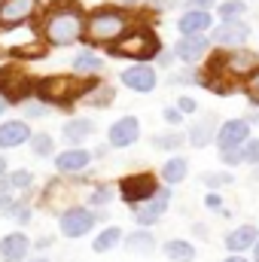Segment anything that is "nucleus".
<instances>
[{
  "instance_id": "obj_1",
  "label": "nucleus",
  "mask_w": 259,
  "mask_h": 262,
  "mask_svg": "<svg viewBox=\"0 0 259 262\" xmlns=\"http://www.w3.org/2000/svg\"><path fill=\"white\" fill-rule=\"evenodd\" d=\"M259 67V58L253 52H244L241 46L238 49H226V52H217L210 55V61L201 73V82L204 89H213L220 95H229L235 92L238 85H244V79Z\"/></svg>"
},
{
  "instance_id": "obj_2",
  "label": "nucleus",
  "mask_w": 259,
  "mask_h": 262,
  "mask_svg": "<svg viewBox=\"0 0 259 262\" xmlns=\"http://www.w3.org/2000/svg\"><path fill=\"white\" fill-rule=\"evenodd\" d=\"M85 31V15L82 6L76 0H55L46 6V18H43V37L52 46H73L82 40Z\"/></svg>"
},
{
  "instance_id": "obj_3",
  "label": "nucleus",
  "mask_w": 259,
  "mask_h": 262,
  "mask_svg": "<svg viewBox=\"0 0 259 262\" xmlns=\"http://www.w3.org/2000/svg\"><path fill=\"white\" fill-rule=\"evenodd\" d=\"M95 89V82H85L79 76H46L37 82V98L46 104H73L85 98Z\"/></svg>"
},
{
  "instance_id": "obj_4",
  "label": "nucleus",
  "mask_w": 259,
  "mask_h": 262,
  "mask_svg": "<svg viewBox=\"0 0 259 262\" xmlns=\"http://www.w3.org/2000/svg\"><path fill=\"white\" fill-rule=\"evenodd\" d=\"M162 52V43L153 31H131V34H119L113 43H110V55L116 58H137V61H146V58H156Z\"/></svg>"
},
{
  "instance_id": "obj_5",
  "label": "nucleus",
  "mask_w": 259,
  "mask_h": 262,
  "mask_svg": "<svg viewBox=\"0 0 259 262\" xmlns=\"http://www.w3.org/2000/svg\"><path fill=\"white\" fill-rule=\"evenodd\" d=\"M125 25L128 18L113 9V6H98L89 18H85V28H89V37L98 40V43H113L119 34H125Z\"/></svg>"
},
{
  "instance_id": "obj_6",
  "label": "nucleus",
  "mask_w": 259,
  "mask_h": 262,
  "mask_svg": "<svg viewBox=\"0 0 259 262\" xmlns=\"http://www.w3.org/2000/svg\"><path fill=\"white\" fill-rule=\"evenodd\" d=\"M171 186L165 183V186H159L153 195L146 198V201H137V204H131V220L137 223V226H143V229H149V226H156L159 220H162V213L171 207Z\"/></svg>"
},
{
  "instance_id": "obj_7",
  "label": "nucleus",
  "mask_w": 259,
  "mask_h": 262,
  "mask_svg": "<svg viewBox=\"0 0 259 262\" xmlns=\"http://www.w3.org/2000/svg\"><path fill=\"white\" fill-rule=\"evenodd\" d=\"M98 220H101V213H95V210H89V207H70V210L61 213L58 226H61V235H64V238L76 241V238H85V235L95 229Z\"/></svg>"
},
{
  "instance_id": "obj_8",
  "label": "nucleus",
  "mask_w": 259,
  "mask_h": 262,
  "mask_svg": "<svg viewBox=\"0 0 259 262\" xmlns=\"http://www.w3.org/2000/svg\"><path fill=\"white\" fill-rule=\"evenodd\" d=\"M40 9V0H0V28H18L28 18H34Z\"/></svg>"
},
{
  "instance_id": "obj_9",
  "label": "nucleus",
  "mask_w": 259,
  "mask_h": 262,
  "mask_svg": "<svg viewBox=\"0 0 259 262\" xmlns=\"http://www.w3.org/2000/svg\"><path fill=\"white\" fill-rule=\"evenodd\" d=\"M247 37H250V28H247L244 18L223 21V25H217V28L210 31V40H213L217 46H223V49H238V46L247 43Z\"/></svg>"
},
{
  "instance_id": "obj_10",
  "label": "nucleus",
  "mask_w": 259,
  "mask_h": 262,
  "mask_svg": "<svg viewBox=\"0 0 259 262\" xmlns=\"http://www.w3.org/2000/svg\"><path fill=\"white\" fill-rule=\"evenodd\" d=\"M119 79H122V85H125L128 92H137V95H149V92L156 89V82H159L156 70L146 64V61H137V64L125 67V70L119 73Z\"/></svg>"
},
{
  "instance_id": "obj_11",
  "label": "nucleus",
  "mask_w": 259,
  "mask_h": 262,
  "mask_svg": "<svg viewBox=\"0 0 259 262\" xmlns=\"http://www.w3.org/2000/svg\"><path fill=\"white\" fill-rule=\"evenodd\" d=\"M156 189H159V183H156L153 174H128V177H122V183H119V195H122V201H128V204L146 201Z\"/></svg>"
},
{
  "instance_id": "obj_12",
  "label": "nucleus",
  "mask_w": 259,
  "mask_h": 262,
  "mask_svg": "<svg viewBox=\"0 0 259 262\" xmlns=\"http://www.w3.org/2000/svg\"><path fill=\"white\" fill-rule=\"evenodd\" d=\"M137 137H140V119H137V116H122V119H116V122L110 125L107 143H110L113 149H128V146L137 143Z\"/></svg>"
},
{
  "instance_id": "obj_13",
  "label": "nucleus",
  "mask_w": 259,
  "mask_h": 262,
  "mask_svg": "<svg viewBox=\"0 0 259 262\" xmlns=\"http://www.w3.org/2000/svg\"><path fill=\"white\" fill-rule=\"evenodd\" d=\"M207 46H210V40L204 34H180V40L174 43V55L183 64H195L207 55Z\"/></svg>"
},
{
  "instance_id": "obj_14",
  "label": "nucleus",
  "mask_w": 259,
  "mask_h": 262,
  "mask_svg": "<svg viewBox=\"0 0 259 262\" xmlns=\"http://www.w3.org/2000/svg\"><path fill=\"white\" fill-rule=\"evenodd\" d=\"M217 146L220 149H229V146H244L250 140V122L247 119H226L220 128H217Z\"/></svg>"
},
{
  "instance_id": "obj_15",
  "label": "nucleus",
  "mask_w": 259,
  "mask_h": 262,
  "mask_svg": "<svg viewBox=\"0 0 259 262\" xmlns=\"http://www.w3.org/2000/svg\"><path fill=\"white\" fill-rule=\"evenodd\" d=\"M31 253V241L25 232H9L0 238V262H25Z\"/></svg>"
},
{
  "instance_id": "obj_16",
  "label": "nucleus",
  "mask_w": 259,
  "mask_h": 262,
  "mask_svg": "<svg viewBox=\"0 0 259 262\" xmlns=\"http://www.w3.org/2000/svg\"><path fill=\"white\" fill-rule=\"evenodd\" d=\"M31 125L25 119H6L0 122V149H12V146H21L31 140Z\"/></svg>"
},
{
  "instance_id": "obj_17",
  "label": "nucleus",
  "mask_w": 259,
  "mask_h": 262,
  "mask_svg": "<svg viewBox=\"0 0 259 262\" xmlns=\"http://www.w3.org/2000/svg\"><path fill=\"white\" fill-rule=\"evenodd\" d=\"M213 28V15H210V9H186L180 18H177V31L180 34H204V31H210Z\"/></svg>"
},
{
  "instance_id": "obj_18",
  "label": "nucleus",
  "mask_w": 259,
  "mask_h": 262,
  "mask_svg": "<svg viewBox=\"0 0 259 262\" xmlns=\"http://www.w3.org/2000/svg\"><path fill=\"white\" fill-rule=\"evenodd\" d=\"M55 159V168L61 171V174H79L82 168H89V162L95 159L89 149H82V146H70L64 149L61 156H52Z\"/></svg>"
},
{
  "instance_id": "obj_19",
  "label": "nucleus",
  "mask_w": 259,
  "mask_h": 262,
  "mask_svg": "<svg viewBox=\"0 0 259 262\" xmlns=\"http://www.w3.org/2000/svg\"><path fill=\"white\" fill-rule=\"evenodd\" d=\"M92 134H95V122H92V119L73 116V119H67L64 128H61V140H64L67 146H82Z\"/></svg>"
},
{
  "instance_id": "obj_20",
  "label": "nucleus",
  "mask_w": 259,
  "mask_h": 262,
  "mask_svg": "<svg viewBox=\"0 0 259 262\" xmlns=\"http://www.w3.org/2000/svg\"><path fill=\"white\" fill-rule=\"evenodd\" d=\"M256 238H259V229L256 226H238V229H232L229 235H226V250L229 253H244V250H250L253 244H256Z\"/></svg>"
},
{
  "instance_id": "obj_21",
  "label": "nucleus",
  "mask_w": 259,
  "mask_h": 262,
  "mask_svg": "<svg viewBox=\"0 0 259 262\" xmlns=\"http://www.w3.org/2000/svg\"><path fill=\"white\" fill-rule=\"evenodd\" d=\"M122 244H125V250L128 253H140V256H149L153 250H156V235L149 232V229H134L131 235H125L122 238Z\"/></svg>"
},
{
  "instance_id": "obj_22",
  "label": "nucleus",
  "mask_w": 259,
  "mask_h": 262,
  "mask_svg": "<svg viewBox=\"0 0 259 262\" xmlns=\"http://www.w3.org/2000/svg\"><path fill=\"white\" fill-rule=\"evenodd\" d=\"M217 128H220V125H217V116H213V113H207V116H201L192 128H189L186 137H189V143H192V146H207V143L217 137Z\"/></svg>"
},
{
  "instance_id": "obj_23",
  "label": "nucleus",
  "mask_w": 259,
  "mask_h": 262,
  "mask_svg": "<svg viewBox=\"0 0 259 262\" xmlns=\"http://www.w3.org/2000/svg\"><path fill=\"white\" fill-rule=\"evenodd\" d=\"M186 174H189V162H186V156H171V159L162 165V180H165L168 186L183 183Z\"/></svg>"
},
{
  "instance_id": "obj_24",
  "label": "nucleus",
  "mask_w": 259,
  "mask_h": 262,
  "mask_svg": "<svg viewBox=\"0 0 259 262\" xmlns=\"http://www.w3.org/2000/svg\"><path fill=\"white\" fill-rule=\"evenodd\" d=\"M162 253H165V259H171V262H195V247L189 241H183V238L165 241L162 244Z\"/></svg>"
},
{
  "instance_id": "obj_25",
  "label": "nucleus",
  "mask_w": 259,
  "mask_h": 262,
  "mask_svg": "<svg viewBox=\"0 0 259 262\" xmlns=\"http://www.w3.org/2000/svg\"><path fill=\"white\" fill-rule=\"evenodd\" d=\"M122 229L119 226H107V229H101L98 235H95V241H92V250L95 253H110L113 247H119L122 244Z\"/></svg>"
},
{
  "instance_id": "obj_26",
  "label": "nucleus",
  "mask_w": 259,
  "mask_h": 262,
  "mask_svg": "<svg viewBox=\"0 0 259 262\" xmlns=\"http://www.w3.org/2000/svg\"><path fill=\"white\" fill-rule=\"evenodd\" d=\"M101 70H104V58H101L98 52H92V49H79V52H76V58H73V73L89 76V73H101Z\"/></svg>"
},
{
  "instance_id": "obj_27",
  "label": "nucleus",
  "mask_w": 259,
  "mask_h": 262,
  "mask_svg": "<svg viewBox=\"0 0 259 262\" xmlns=\"http://www.w3.org/2000/svg\"><path fill=\"white\" fill-rule=\"evenodd\" d=\"M28 143H31V152H34L37 159H49V156H55V140H52V134H46V131H34Z\"/></svg>"
},
{
  "instance_id": "obj_28",
  "label": "nucleus",
  "mask_w": 259,
  "mask_h": 262,
  "mask_svg": "<svg viewBox=\"0 0 259 262\" xmlns=\"http://www.w3.org/2000/svg\"><path fill=\"white\" fill-rule=\"evenodd\" d=\"M217 15H220L223 21L244 18V15H247V3H244V0H223V3H220V9H217Z\"/></svg>"
},
{
  "instance_id": "obj_29",
  "label": "nucleus",
  "mask_w": 259,
  "mask_h": 262,
  "mask_svg": "<svg viewBox=\"0 0 259 262\" xmlns=\"http://www.w3.org/2000/svg\"><path fill=\"white\" fill-rule=\"evenodd\" d=\"M113 98H116V92H113V85H107V82H101L98 89H92V92L85 95V101H89L92 107H107Z\"/></svg>"
},
{
  "instance_id": "obj_30",
  "label": "nucleus",
  "mask_w": 259,
  "mask_h": 262,
  "mask_svg": "<svg viewBox=\"0 0 259 262\" xmlns=\"http://www.w3.org/2000/svg\"><path fill=\"white\" fill-rule=\"evenodd\" d=\"M183 140H186V134L168 131V134H156V137H153V146H159V149H180Z\"/></svg>"
},
{
  "instance_id": "obj_31",
  "label": "nucleus",
  "mask_w": 259,
  "mask_h": 262,
  "mask_svg": "<svg viewBox=\"0 0 259 262\" xmlns=\"http://www.w3.org/2000/svg\"><path fill=\"white\" fill-rule=\"evenodd\" d=\"M6 180H9V186H12L15 192H25V189H31L34 174H31L28 168H18V171H9V174H6Z\"/></svg>"
},
{
  "instance_id": "obj_32",
  "label": "nucleus",
  "mask_w": 259,
  "mask_h": 262,
  "mask_svg": "<svg viewBox=\"0 0 259 262\" xmlns=\"http://www.w3.org/2000/svg\"><path fill=\"white\" fill-rule=\"evenodd\" d=\"M201 183L207 189H223L226 183H232V174H226V171H204L201 174Z\"/></svg>"
},
{
  "instance_id": "obj_33",
  "label": "nucleus",
  "mask_w": 259,
  "mask_h": 262,
  "mask_svg": "<svg viewBox=\"0 0 259 262\" xmlns=\"http://www.w3.org/2000/svg\"><path fill=\"white\" fill-rule=\"evenodd\" d=\"M220 162L226 168H238L244 165V146H229V149H220Z\"/></svg>"
},
{
  "instance_id": "obj_34",
  "label": "nucleus",
  "mask_w": 259,
  "mask_h": 262,
  "mask_svg": "<svg viewBox=\"0 0 259 262\" xmlns=\"http://www.w3.org/2000/svg\"><path fill=\"white\" fill-rule=\"evenodd\" d=\"M244 95H247V101H250L253 107H259V67L244 79Z\"/></svg>"
},
{
  "instance_id": "obj_35",
  "label": "nucleus",
  "mask_w": 259,
  "mask_h": 262,
  "mask_svg": "<svg viewBox=\"0 0 259 262\" xmlns=\"http://www.w3.org/2000/svg\"><path fill=\"white\" fill-rule=\"evenodd\" d=\"M110 201H113V186H98V189L89 192V204H92V207H104V204H110Z\"/></svg>"
},
{
  "instance_id": "obj_36",
  "label": "nucleus",
  "mask_w": 259,
  "mask_h": 262,
  "mask_svg": "<svg viewBox=\"0 0 259 262\" xmlns=\"http://www.w3.org/2000/svg\"><path fill=\"white\" fill-rule=\"evenodd\" d=\"M192 82H201V76H198L195 70H189V67L171 73V85H192Z\"/></svg>"
},
{
  "instance_id": "obj_37",
  "label": "nucleus",
  "mask_w": 259,
  "mask_h": 262,
  "mask_svg": "<svg viewBox=\"0 0 259 262\" xmlns=\"http://www.w3.org/2000/svg\"><path fill=\"white\" fill-rule=\"evenodd\" d=\"M244 162L247 165H259V137H250L244 143Z\"/></svg>"
},
{
  "instance_id": "obj_38",
  "label": "nucleus",
  "mask_w": 259,
  "mask_h": 262,
  "mask_svg": "<svg viewBox=\"0 0 259 262\" xmlns=\"http://www.w3.org/2000/svg\"><path fill=\"white\" fill-rule=\"evenodd\" d=\"M25 116H31V119H43V116H49V107H46V101H37V104H28L25 107Z\"/></svg>"
},
{
  "instance_id": "obj_39",
  "label": "nucleus",
  "mask_w": 259,
  "mask_h": 262,
  "mask_svg": "<svg viewBox=\"0 0 259 262\" xmlns=\"http://www.w3.org/2000/svg\"><path fill=\"white\" fill-rule=\"evenodd\" d=\"M204 207H207V210H223V198L217 195V189H207V195H204Z\"/></svg>"
},
{
  "instance_id": "obj_40",
  "label": "nucleus",
  "mask_w": 259,
  "mask_h": 262,
  "mask_svg": "<svg viewBox=\"0 0 259 262\" xmlns=\"http://www.w3.org/2000/svg\"><path fill=\"white\" fill-rule=\"evenodd\" d=\"M162 116H165V122H168V125H177V122L183 119L180 107H165V110H162Z\"/></svg>"
},
{
  "instance_id": "obj_41",
  "label": "nucleus",
  "mask_w": 259,
  "mask_h": 262,
  "mask_svg": "<svg viewBox=\"0 0 259 262\" xmlns=\"http://www.w3.org/2000/svg\"><path fill=\"white\" fill-rule=\"evenodd\" d=\"M174 58H177V55H174V49H165V46H162V52L156 55V61H159L162 67H171V64H174Z\"/></svg>"
},
{
  "instance_id": "obj_42",
  "label": "nucleus",
  "mask_w": 259,
  "mask_h": 262,
  "mask_svg": "<svg viewBox=\"0 0 259 262\" xmlns=\"http://www.w3.org/2000/svg\"><path fill=\"white\" fill-rule=\"evenodd\" d=\"M177 107H180V113H183V116H186V113H195V110H198V104H195L192 98H180V101H177Z\"/></svg>"
},
{
  "instance_id": "obj_43",
  "label": "nucleus",
  "mask_w": 259,
  "mask_h": 262,
  "mask_svg": "<svg viewBox=\"0 0 259 262\" xmlns=\"http://www.w3.org/2000/svg\"><path fill=\"white\" fill-rule=\"evenodd\" d=\"M183 3H186V6H192V9H210L217 0H183Z\"/></svg>"
},
{
  "instance_id": "obj_44",
  "label": "nucleus",
  "mask_w": 259,
  "mask_h": 262,
  "mask_svg": "<svg viewBox=\"0 0 259 262\" xmlns=\"http://www.w3.org/2000/svg\"><path fill=\"white\" fill-rule=\"evenodd\" d=\"M244 119H247V122H250V125H256V122H259V110H253V113H247V116H244Z\"/></svg>"
},
{
  "instance_id": "obj_45",
  "label": "nucleus",
  "mask_w": 259,
  "mask_h": 262,
  "mask_svg": "<svg viewBox=\"0 0 259 262\" xmlns=\"http://www.w3.org/2000/svg\"><path fill=\"white\" fill-rule=\"evenodd\" d=\"M49 244H52V238H40V241H37V250H46Z\"/></svg>"
},
{
  "instance_id": "obj_46",
  "label": "nucleus",
  "mask_w": 259,
  "mask_h": 262,
  "mask_svg": "<svg viewBox=\"0 0 259 262\" xmlns=\"http://www.w3.org/2000/svg\"><path fill=\"white\" fill-rule=\"evenodd\" d=\"M223 262H247V259H244V256H241V253H232V256H229V259H223Z\"/></svg>"
},
{
  "instance_id": "obj_47",
  "label": "nucleus",
  "mask_w": 259,
  "mask_h": 262,
  "mask_svg": "<svg viewBox=\"0 0 259 262\" xmlns=\"http://www.w3.org/2000/svg\"><path fill=\"white\" fill-rule=\"evenodd\" d=\"M250 250H253V262H259V238H256V244H253Z\"/></svg>"
},
{
  "instance_id": "obj_48",
  "label": "nucleus",
  "mask_w": 259,
  "mask_h": 262,
  "mask_svg": "<svg viewBox=\"0 0 259 262\" xmlns=\"http://www.w3.org/2000/svg\"><path fill=\"white\" fill-rule=\"evenodd\" d=\"M6 174V156H0V177Z\"/></svg>"
},
{
  "instance_id": "obj_49",
  "label": "nucleus",
  "mask_w": 259,
  "mask_h": 262,
  "mask_svg": "<svg viewBox=\"0 0 259 262\" xmlns=\"http://www.w3.org/2000/svg\"><path fill=\"white\" fill-rule=\"evenodd\" d=\"M3 113H6V98L0 95V116H3Z\"/></svg>"
},
{
  "instance_id": "obj_50",
  "label": "nucleus",
  "mask_w": 259,
  "mask_h": 262,
  "mask_svg": "<svg viewBox=\"0 0 259 262\" xmlns=\"http://www.w3.org/2000/svg\"><path fill=\"white\" fill-rule=\"evenodd\" d=\"M253 180L259 183V165H253Z\"/></svg>"
},
{
  "instance_id": "obj_51",
  "label": "nucleus",
  "mask_w": 259,
  "mask_h": 262,
  "mask_svg": "<svg viewBox=\"0 0 259 262\" xmlns=\"http://www.w3.org/2000/svg\"><path fill=\"white\" fill-rule=\"evenodd\" d=\"M25 262H28V259H25ZM31 262H49V259H46V256H40V259H31Z\"/></svg>"
},
{
  "instance_id": "obj_52",
  "label": "nucleus",
  "mask_w": 259,
  "mask_h": 262,
  "mask_svg": "<svg viewBox=\"0 0 259 262\" xmlns=\"http://www.w3.org/2000/svg\"><path fill=\"white\" fill-rule=\"evenodd\" d=\"M122 3H143V0H122Z\"/></svg>"
}]
</instances>
